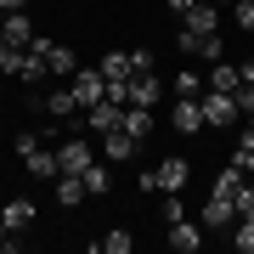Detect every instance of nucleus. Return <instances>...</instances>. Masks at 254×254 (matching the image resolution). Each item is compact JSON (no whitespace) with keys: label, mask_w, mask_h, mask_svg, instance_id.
Masks as SVG:
<instances>
[{"label":"nucleus","mask_w":254,"mask_h":254,"mask_svg":"<svg viewBox=\"0 0 254 254\" xmlns=\"http://www.w3.org/2000/svg\"><path fill=\"white\" fill-rule=\"evenodd\" d=\"M164 243H170L175 254H198L203 249V220H170V226H164Z\"/></svg>","instance_id":"nucleus-1"},{"label":"nucleus","mask_w":254,"mask_h":254,"mask_svg":"<svg viewBox=\"0 0 254 254\" xmlns=\"http://www.w3.org/2000/svg\"><path fill=\"white\" fill-rule=\"evenodd\" d=\"M237 119H243V113H237V102L226 91H203V125L209 130H232Z\"/></svg>","instance_id":"nucleus-2"},{"label":"nucleus","mask_w":254,"mask_h":254,"mask_svg":"<svg viewBox=\"0 0 254 254\" xmlns=\"http://www.w3.org/2000/svg\"><path fill=\"white\" fill-rule=\"evenodd\" d=\"M57 164H63V170H73V175H85L96 164V147L85 141V136H68V141H57Z\"/></svg>","instance_id":"nucleus-3"},{"label":"nucleus","mask_w":254,"mask_h":254,"mask_svg":"<svg viewBox=\"0 0 254 254\" xmlns=\"http://www.w3.org/2000/svg\"><path fill=\"white\" fill-rule=\"evenodd\" d=\"M170 125H175V136H198L203 130V96H181L170 108Z\"/></svg>","instance_id":"nucleus-4"},{"label":"nucleus","mask_w":254,"mask_h":254,"mask_svg":"<svg viewBox=\"0 0 254 254\" xmlns=\"http://www.w3.org/2000/svg\"><path fill=\"white\" fill-rule=\"evenodd\" d=\"M96 153H102V158H108V164H130V158H136V153H141V141H136V136H130V130H125V125H119V130H108V136H102V147H96Z\"/></svg>","instance_id":"nucleus-5"},{"label":"nucleus","mask_w":254,"mask_h":254,"mask_svg":"<svg viewBox=\"0 0 254 254\" xmlns=\"http://www.w3.org/2000/svg\"><path fill=\"white\" fill-rule=\"evenodd\" d=\"M119 119H125V102H113V96H102L85 108V125L96 130V136H108V130H119Z\"/></svg>","instance_id":"nucleus-6"},{"label":"nucleus","mask_w":254,"mask_h":254,"mask_svg":"<svg viewBox=\"0 0 254 254\" xmlns=\"http://www.w3.org/2000/svg\"><path fill=\"white\" fill-rule=\"evenodd\" d=\"M232 226H237V203L209 192V198H203V232H232Z\"/></svg>","instance_id":"nucleus-7"},{"label":"nucleus","mask_w":254,"mask_h":254,"mask_svg":"<svg viewBox=\"0 0 254 254\" xmlns=\"http://www.w3.org/2000/svg\"><path fill=\"white\" fill-rule=\"evenodd\" d=\"M23 164H28V175H34V181H57V175H63V164H57V147H28Z\"/></svg>","instance_id":"nucleus-8"},{"label":"nucleus","mask_w":254,"mask_h":254,"mask_svg":"<svg viewBox=\"0 0 254 254\" xmlns=\"http://www.w3.org/2000/svg\"><path fill=\"white\" fill-rule=\"evenodd\" d=\"M73 96H79V108H91V102L108 96V79H102V68H79V73H73Z\"/></svg>","instance_id":"nucleus-9"},{"label":"nucleus","mask_w":254,"mask_h":254,"mask_svg":"<svg viewBox=\"0 0 254 254\" xmlns=\"http://www.w3.org/2000/svg\"><path fill=\"white\" fill-rule=\"evenodd\" d=\"M181 28H192V34H215V28H220V6H215V0H198L192 11H181Z\"/></svg>","instance_id":"nucleus-10"},{"label":"nucleus","mask_w":254,"mask_h":254,"mask_svg":"<svg viewBox=\"0 0 254 254\" xmlns=\"http://www.w3.org/2000/svg\"><path fill=\"white\" fill-rule=\"evenodd\" d=\"M51 192H57V203H63V209H73V203H85V198H91V192H85V175H73V170L57 175Z\"/></svg>","instance_id":"nucleus-11"},{"label":"nucleus","mask_w":254,"mask_h":254,"mask_svg":"<svg viewBox=\"0 0 254 254\" xmlns=\"http://www.w3.org/2000/svg\"><path fill=\"white\" fill-rule=\"evenodd\" d=\"M187 181H192V164H187V158H164V164H158V187H164V192H181Z\"/></svg>","instance_id":"nucleus-12"},{"label":"nucleus","mask_w":254,"mask_h":254,"mask_svg":"<svg viewBox=\"0 0 254 254\" xmlns=\"http://www.w3.org/2000/svg\"><path fill=\"white\" fill-rule=\"evenodd\" d=\"M96 68H102V79H108V85H130V73H136V68H130V51H108Z\"/></svg>","instance_id":"nucleus-13"},{"label":"nucleus","mask_w":254,"mask_h":254,"mask_svg":"<svg viewBox=\"0 0 254 254\" xmlns=\"http://www.w3.org/2000/svg\"><path fill=\"white\" fill-rule=\"evenodd\" d=\"M158 102V73H130V108H153Z\"/></svg>","instance_id":"nucleus-14"},{"label":"nucleus","mask_w":254,"mask_h":254,"mask_svg":"<svg viewBox=\"0 0 254 254\" xmlns=\"http://www.w3.org/2000/svg\"><path fill=\"white\" fill-rule=\"evenodd\" d=\"M237 85H243V63H215L209 68V91H237Z\"/></svg>","instance_id":"nucleus-15"},{"label":"nucleus","mask_w":254,"mask_h":254,"mask_svg":"<svg viewBox=\"0 0 254 254\" xmlns=\"http://www.w3.org/2000/svg\"><path fill=\"white\" fill-rule=\"evenodd\" d=\"M243 181H249V175H243V164H226V170L215 175V198H232V203H237V192H243Z\"/></svg>","instance_id":"nucleus-16"},{"label":"nucleus","mask_w":254,"mask_h":254,"mask_svg":"<svg viewBox=\"0 0 254 254\" xmlns=\"http://www.w3.org/2000/svg\"><path fill=\"white\" fill-rule=\"evenodd\" d=\"M0 215H6V226H11V232H28V226H34V203H28V198H11Z\"/></svg>","instance_id":"nucleus-17"},{"label":"nucleus","mask_w":254,"mask_h":254,"mask_svg":"<svg viewBox=\"0 0 254 254\" xmlns=\"http://www.w3.org/2000/svg\"><path fill=\"white\" fill-rule=\"evenodd\" d=\"M119 125H125L136 141H147V136H153V108H125V119H119Z\"/></svg>","instance_id":"nucleus-18"},{"label":"nucleus","mask_w":254,"mask_h":254,"mask_svg":"<svg viewBox=\"0 0 254 254\" xmlns=\"http://www.w3.org/2000/svg\"><path fill=\"white\" fill-rule=\"evenodd\" d=\"M0 28H6L11 46H23V51H28V40H34V28H28V11H6V23H0Z\"/></svg>","instance_id":"nucleus-19"},{"label":"nucleus","mask_w":254,"mask_h":254,"mask_svg":"<svg viewBox=\"0 0 254 254\" xmlns=\"http://www.w3.org/2000/svg\"><path fill=\"white\" fill-rule=\"evenodd\" d=\"M85 192H113V164L96 158L91 170H85Z\"/></svg>","instance_id":"nucleus-20"},{"label":"nucleus","mask_w":254,"mask_h":254,"mask_svg":"<svg viewBox=\"0 0 254 254\" xmlns=\"http://www.w3.org/2000/svg\"><path fill=\"white\" fill-rule=\"evenodd\" d=\"M73 108H79L73 85H68V91H51V96H46V113H51V119H73Z\"/></svg>","instance_id":"nucleus-21"},{"label":"nucleus","mask_w":254,"mask_h":254,"mask_svg":"<svg viewBox=\"0 0 254 254\" xmlns=\"http://www.w3.org/2000/svg\"><path fill=\"white\" fill-rule=\"evenodd\" d=\"M46 73H51V68H46V57H40V51H23V68H17V79H23V85H40Z\"/></svg>","instance_id":"nucleus-22"},{"label":"nucleus","mask_w":254,"mask_h":254,"mask_svg":"<svg viewBox=\"0 0 254 254\" xmlns=\"http://www.w3.org/2000/svg\"><path fill=\"white\" fill-rule=\"evenodd\" d=\"M232 164H243V175L254 181V136H237V147H232Z\"/></svg>","instance_id":"nucleus-23"},{"label":"nucleus","mask_w":254,"mask_h":254,"mask_svg":"<svg viewBox=\"0 0 254 254\" xmlns=\"http://www.w3.org/2000/svg\"><path fill=\"white\" fill-rule=\"evenodd\" d=\"M130 243H136L130 232H108V237H96V249H102V254H130Z\"/></svg>","instance_id":"nucleus-24"},{"label":"nucleus","mask_w":254,"mask_h":254,"mask_svg":"<svg viewBox=\"0 0 254 254\" xmlns=\"http://www.w3.org/2000/svg\"><path fill=\"white\" fill-rule=\"evenodd\" d=\"M232 249L237 254H254V220H237V226H232Z\"/></svg>","instance_id":"nucleus-25"},{"label":"nucleus","mask_w":254,"mask_h":254,"mask_svg":"<svg viewBox=\"0 0 254 254\" xmlns=\"http://www.w3.org/2000/svg\"><path fill=\"white\" fill-rule=\"evenodd\" d=\"M175 96H203V79L192 68H181V73H175Z\"/></svg>","instance_id":"nucleus-26"},{"label":"nucleus","mask_w":254,"mask_h":254,"mask_svg":"<svg viewBox=\"0 0 254 254\" xmlns=\"http://www.w3.org/2000/svg\"><path fill=\"white\" fill-rule=\"evenodd\" d=\"M198 57H209V68H215V63H226V46H220V34H203Z\"/></svg>","instance_id":"nucleus-27"},{"label":"nucleus","mask_w":254,"mask_h":254,"mask_svg":"<svg viewBox=\"0 0 254 254\" xmlns=\"http://www.w3.org/2000/svg\"><path fill=\"white\" fill-rule=\"evenodd\" d=\"M232 17H237V28H243V34H254V0H237Z\"/></svg>","instance_id":"nucleus-28"},{"label":"nucleus","mask_w":254,"mask_h":254,"mask_svg":"<svg viewBox=\"0 0 254 254\" xmlns=\"http://www.w3.org/2000/svg\"><path fill=\"white\" fill-rule=\"evenodd\" d=\"M232 102H237V113H254V79H243V85H237V91H232Z\"/></svg>","instance_id":"nucleus-29"},{"label":"nucleus","mask_w":254,"mask_h":254,"mask_svg":"<svg viewBox=\"0 0 254 254\" xmlns=\"http://www.w3.org/2000/svg\"><path fill=\"white\" fill-rule=\"evenodd\" d=\"M237 220H254V181H243V192H237Z\"/></svg>","instance_id":"nucleus-30"},{"label":"nucleus","mask_w":254,"mask_h":254,"mask_svg":"<svg viewBox=\"0 0 254 254\" xmlns=\"http://www.w3.org/2000/svg\"><path fill=\"white\" fill-rule=\"evenodd\" d=\"M175 46H181L187 57H198V46H203V34H192V28H181V34H175Z\"/></svg>","instance_id":"nucleus-31"},{"label":"nucleus","mask_w":254,"mask_h":254,"mask_svg":"<svg viewBox=\"0 0 254 254\" xmlns=\"http://www.w3.org/2000/svg\"><path fill=\"white\" fill-rule=\"evenodd\" d=\"M130 68H136V73H153V51L136 46V51H130Z\"/></svg>","instance_id":"nucleus-32"},{"label":"nucleus","mask_w":254,"mask_h":254,"mask_svg":"<svg viewBox=\"0 0 254 254\" xmlns=\"http://www.w3.org/2000/svg\"><path fill=\"white\" fill-rule=\"evenodd\" d=\"M181 215H187V203L170 192V198H164V226H170V220H181Z\"/></svg>","instance_id":"nucleus-33"},{"label":"nucleus","mask_w":254,"mask_h":254,"mask_svg":"<svg viewBox=\"0 0 254 254\" xmlns=\"http://www.w3.org/2000/svg\"><path fill=\"white\" fill-rule=\"evenodd\" d=\"M28 6V0H0V11H23Z\"/></svg>","instance_id":"nucleus-34"},{"label":"nucleus","mask_w":254,"mask_h":254,"mask_svg":"<svg viewBox=\"0 0 254 254\" xmlns=\"http://www.w3.org/2000/svg\"><path fill=\"white\" fill-rule=\"evenodd\" d=\"M11 51H17V46H11V40H6V28H0V57H11Z\"/></svg>","instance_id":"nucleus-35"},{"label":"nucleus","mask_w":254,"mask_h":254,"mask_svg":"<svg viewBox=\"0 0 254 254\" xmlns=\"http://www.w3.org/2000/svg\"><path fill=\"white\" fill-rule=\"evenodd\" d=\"M192 6H198V0H170V11H192Z\"/></svg>","instance_id":"nucleus-36"},{"label":"nucleus","mask_w":254,"mask_h":254,"mask_svg":"<svg viewBox=\"0 0 254 254\" xmlns=\"http://www.w3.org/2000/svg\"><path fill=\"white\" fill-rule=\"evenodd\" d=\"M6 232H11V226H6V215H0V243H6Z\"/></svg>","instance_id":"nucleus-37"},{"label":"nucleus","mask_w":254,"mask_h":254,"mask_svg":"<svg viewBox=\"0 0 254 254\" xmlns=\"http://www.w3.org/2000/svg\"><path fill=\"white\" fill-rule=\"evenodd\" d=\"M215 6H237V0H215Z\"/></svg>","instance_id":"nucleus-38"}]
</instances>
